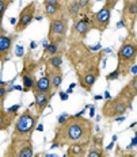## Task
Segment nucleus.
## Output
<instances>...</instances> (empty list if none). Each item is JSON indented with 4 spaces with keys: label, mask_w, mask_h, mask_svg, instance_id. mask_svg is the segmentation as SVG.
I'll return each instance as SVG.
<instances>
[{
    "label": "nucleus",
    "mask_w": 137,
    "mask_h": 157,
    "mask_svg": "<svg viewBox=\"0 0 137 157\" xmlns=\"http://www.w3.org/2000/svg\"><path fill=\"white\" fill-rule=\"evenodd\" d=\"M119 0H105V6L106 7H109V8H112V10H114Z\"/></svg>",
    "instance_id": "nucleus-29"
},
{
    "label": "nucleus",
    "mask_w": 137,
    "mask_h": 157,
    "mask_svg": "<svg viewBox=\"0 0 137 157\" xmlns=\"http://www.w3.org/2000/svg\"><path fill=\"white\" fill-rule=\"evenodd\" d=\"M94 114H95V107L91 106V111H90V117H94Z\"/></svg>",
    "instance_id": "nucleus-33"
},
{
    "label": "nucleus",
    "mask_w": 137,
    "mask_h": 157,
    "mask_svg": "<svg viewBox=\"0 0 137 157\" xmlns=\"http://www.w3.org/2000/svg\"><path fill=\"white\" fill-rule=\"evenodd\" d=\"M35 11H37V0H33L29 4H26L25 7L19 11L18 23L14 26V33L19 34V33L25 31L35 19Z\"/></svg>",
    "instance_id": "nucleus-11"
},
{
    "label": "nucleus",
    "mask_w": 137,
    "mask_h": 157,
    "mask_svg": "<svg viewBox=\"0 0 137 157\" xmlns=\"http://www.w3.org/2000/svg\"><path fill=\"white\" fill-rule=\"evenodd\" d=\"M64 54L65 53H60V54H56V56H52V57H48L45 60V64L44 65H49L52 68H61L63 67V63H64Z\"/></svg>",
    "instance_id": "nucleus-24"
},
{
    "label": "nucleus",
    "mask_w": 137,
    "mask_h": 157,
    "mask_svg": "<svg viewBox=\"0 0 137 157\" xmlns=\"http://www.w3.org/2000/svg\"><path fill=\"white\" fill-rule=\"evenodd\" d=\"M16 56H18V57H22V46H19V48H18V52H16Z\"/></svg>",
    "instance_id": "nucleus-32"
},
{
    "label": "nucleus",
    "mask_w": 137,
    "mask_h": 157,
    "mask_svg": "<svg viewBox=\"0 0 137 157\" xmlns=\"http://www.w3.org/2000/svg\"><path fill=\"white\" fill-rule=\"evenodd\" d=\"M69 21L68 12L64 11L56 18L49 21V30H48V41L49 44H58L64 45L68 41V30H69Z\"/></svg>",
    "instance_id": "nucleus-5"
},
{
    "label": "nucleus",
    "mask_w": 137,
    "mask_h": 157,
    "mask_svg": "<svg viewBox=\"0 0 137 157\" xmlns=\"http://www.w3.org/2000/svg\"><path fill=\"white\" fill-rule=\"evenodd\" d=\"M10 22H11V23L15 26L16 23H18V19H15V18H11V19H10Z\"/></svg>",
    "instance_id": "nucleus-35"
},
{
    "label": "nucleus",
    "mask_w": 137,
    "mask_h": 157,
    "mask_svg": "<svg viewBox=\"0 0 137 157\" xmlns=\"http://www.w3.org/2000/svg\"><path fill=\"white\" fill-rule=\"evenodd\" d=\"M14 2L15 0H0V18H2L0 25H3V18H4V15H6V11L11 7Z\"/></svg>",
    "instance_id": "nucleus-26"
},
{
    "label": "nucleus",
    "mask_w": 137,
    "mask_h": 157,
    "mask_svg": "<svg viewBox=\"0 0 137 157\" xmlns=\"http://www.w3.org/2000/svg\"><path fill=\"white\" fill-rule=\"evenodd\" d=\"M67 2V12L68 16L75 22L77 19L81 18V10H80V4L79 0H65Z\"/></svg>",
    "instance_id": "nucleus-19"
},
{
    "label": "nucleus",
    "mask_w": 137,
    "mask_h": 157,
    "mask_svg": "<svg viewBox=\"0 0 137 157\" xmlns=\"http://www.w3.org/2000/svg\"><path fill=\"white\" fill-rule=\"evenodd\" d=\"M118 77H121V71L117 68L113 72H110L109 75H106V81H114V80H118Z\"/></svg>",
    "instance_id": "nucleus-27"
},
{
    "label": "nucleus",
    "mask_w": 137,
    "mask_h": 157,
    "mask_svg": "<svg viewBox=\"0 0 137 157\" xmlns=\"http://www.w3.org/2000/svg\"><path fill=\"white\" fill-rule=\"evenodd\" d=\"M41 115L33 110L31 106L25 111L19 114L14 123V129H12L11 137H19V138H33V133L37 130L38 121H40Z\"/></svg>",
    "instance_id": "nucleus-4"
},
{
    "label": "nucleus",
    "mask_w": 137,
    "mask_h": 157,
    "mask_svg": "<svg viewBox=\"0 0 137 157\" xmlns=\"http://www.w3.org/2000/svg\"><path fill=\"white\" fill-rule=\"evenodd\" d=\"M67 11V2L63 0H44V16L49 21Z\"/></svg>",
    "instance_id": "nucleus-13"
},
{
    "label": "nucleus",
    "mask_w": 137,
    "mask_h": 157,
    "mask_svg": "<svg viewBox=\"0 0 137 157\" xmlns=\"http://www.w3.org/2000/svg\"><path fill=\"white\" fill-rule=\"evenodd\" d=\"M112 12L113 10L106 7L105 4L102 6V8L98 10L96 12H92L91 14V22H92V26H94V30L99 31V33H103L107 30L110 25V19H112Z\"/></svg>",
    "instance_id": "nucleus-12"
},
{
    "label": "nucleus",
    "mask_w": 137,
    "mask_h": 157,
    "mask_svg": "<svg viewBox=\"0 0 137 157\" xmlns=\"http://www.w3.org/2000/svg\"><path fill=\"white\" fill-rule=\"evenodd\" d=\"M37 130H38V132H44V126H42V125H38V126H37Z\"/></svg>",
    "instance_id": "nucleus-37"
},
{
    "label": "nucleus",
    "mask_w": 137,
    "mask_h": 157,
    "mask_svg": "<svg viewBox=\"0 0 137 157\" xmlns=\"http://www.w3.org/2000/svg\"><path fill=\"white\" fill-rule=\"evenodd\" d=\"M119 94L125 98L126 100H129L130 103H133V100L137 96V73L129 80V83H126L122 87V90L119 91Z\"/></svg>",
    "instance_id": "nucleus-18"
},
{
    "label": "nucleus",
    "mask_w": 137,
    "mask_h": 157,
    "mask_svg": "<svg viewBox=\"0 0 137 157\" xmlns=\"http://www.w3.org/2000/svg\"><path fill=\"white\" fill-rule=\"evenodd\" d=\"M33 92H54L53 88H52L50 80L46 75H44L42 77L37 78V83H35V88Z\"/></svg>",
    "instance_id": "nucleus-21"
},
{
    "label": "nucleus",
    "mask_w": 137,
    "mask_h": 157,
    "mask_svg": "<svg viewBox=\"0 0 137 157\" xmlns=\"http://www.w3.org/2000/svg\"><path fill=\"white\" fill-rule=\"evenodd\" d=\"M44 72H45V75L49 77V80H50L53 91L57 92V90H60L61 84H63V80H64L63 68H52V67H49V65H45Z\"/></svg>",
    "instance_id": "nucleus-14"
},
{
    "label": "nucleus",
    "mask_w": 137,
    "mask_h": 157,
    "mask_svg": "<svg viewBox=\"0 0 137 157\" xmlns=\"http://www.w3.org/2000/svg\"><path fill=\"white\" fill-rule=\"evenodd\" d=\"M130 109H132V103L126 100L121 94H118L112 99H107L102 104L100 111H102V117L106 119H115L118 117L125 115Z\"/></svg>",
    "instance_id": "nucleus-6"
},
{
    "label": "nucleus",
    "mask_w": 137,
    "mask_h": 157,
    "mask_svg": "<svg viewBox=\"0 0 137 157\" xmlns=\"http://www.w3.org/2000/svg\"><path fill=\"white\" fill-rule=\"evenodd\" d=\"M102 136H94L91 141L88 150H87V157H107V149L102 145Z\"/></svg>",
    "instance_id": "nucleus-17"
},
{
    "label": "nucleus",
    "mask_w": 137,
    "mask_h": 157,
    "mask_svg": "<svg viewBox=\"0 0 137 157\" xmlns=\"http://www.w3.org/2000/svg\"><path fill=\"white\" fill-rule=\"evenodd\" d=\"M37 48V42H30V50L31 49H35Z\"/></svg>",
    "instance_id": "nucleus-34"
},
{
    "label": "nucleus",
    "mask_w": 137,
    "mask_h": 157,
    "mask_svg": "<svg viewBox=\"0 0 137 157\" xmlns=\"http://www.w3.org/2000/svg\"><path fill=\"white\" fill-rule=\"evenodd\" d=\"M106 50L92 52L84 42L68 44L65 57L76 73L77 83L86 92H91L94 84L100 76V61Z\"/></svg>",
    "instance_id": "nucleus-1"
},
{
    "label": "nucleus",
    "mask_w": 137,
    "mask_h": 157,
    "mask_svg": "<svg viewBox=\"0 0 137 157\" xmlns=\"http://www.w3.org/2000/svg\"><path fill=\"white\" fill-rule=\"evenodd\" d=\"M34 146L33 138H19L11 137L7 149L3 157H34Z\"/></svg>",
    "instance_id": "nucleus-7"
},
{
    "label": "nucleus",
    "mask_w": 137,
    "mask_h": 157,
    "mask_svg": "<svg viewBox=\"0 0 137 157\" xmlns=\"http://www.w3.org/2000/svg\"><path fill=\"white\" fill-rule=\"evenodd\" d=\"M19 104H16V106H12V107H10L8 111H11V113H16V110H19Z\"/></svg>",
    "instance_id": "nucleus-30"
},
{
    "label": "nucleus",
    "mask_w": 137,
    "mask_h": 157,
    "mask_svg": "<svg viewBox=\"0 0 137 157\" xmlns=\"http://www.w3.org/2000/svg\"><path fill=\"white\" fill-rule=\"evenodd\" d=\"M60 98L63 102H65V100H68V94H64V92H60Z\"/></svg>",
    "instance_id": "nucleus-31"
},
{
    "label": "nucleus",
    "mask_w": 137,
    "mask_h": 157,
    "mask_svg": "<svg viewBox=\"0 0 137 157\" xmlns=\"http://www.w3.org/2000/svg\"><path fill=\"white\" fill-rule=\"evenodd\" d=\"M115 157H137L136 153L133 152H126V150H122L121 148H117L115 149Z\"/></svg>",
    "instance_id": "nucleus-28"
},
{
    "label": "nucleus",
    "mask_w": 137,
    "mask_h": 157,
    "mask_svg": "<svg viewBox=\"0 0 137 157\" xmlns=\"http://www.w3.org/2000/svg\"><path fill=\"white\" fill-rule=\"evenodd\" d=\"M94 137V123L90 118L81 117L80 114L68 115V118L54 127L52 138V149L63 148L75 144L88 145Z\"/></svg>",
    "instance_id": "nucleus-2"
},
{
    "label": "nucleus",
    "mask_w": 137,
    "mask_h": 157,
    "mask_svg": "<svg viewBox=\"0 0 137 157\" xmlns=\"http://www.w3.org/2000/svg\"><path fill=\"white\" fill-rule=\"evenodd\" d=\"M105 98H106V99H112V98H110V94H109V92H107V91H106V92H105Z\"/></svg>",
    "instance_id": "nucleus-38"
},
{
    "label": "nucleus",
    "mask_w": 137,
    "mask_h": 157,
    "mask_svg": "<svg viewBox=\"0 0 137 157\" xmlns=\"http://www.w3.org/2000/svg\"><path fill=\"white\" fill-rule=\"evenodd\" d=\"M94 30L92 22H91L90 16H81L80 19L73 22L72 27H71V33L68 35L67 44H73V42H84L90 31Z\"/></svg>",
    "instance_id": "nucleus-9"
},
{
    "label": "nucleus",
    "mask_w": 137,
    "mask_h": 157,
    "mask_svg": "<svg viewBox=\"0 0 137 157\" xmlns=\"http://www.w3.org/2000/svg\"><path fill=\"white\" fill-rule=\"evenodd\" d=\"M18 117H19L18 113H11V111L4 109V104H0V130L7 132L10 127L14 126Z\"/></svg>",
    "instance_id": "nucleus-16"
},
{
    "label": "nucleus",
    "mask_w": 137,
    "mask_h": 157,
    "mask_svg": "<svg viewBox=\"0 0 137 157\" xmlns=\"http://www.w3.org/2000/svg\"><path fill=\"white\" fill-rule=\"evenodd\" d=\"M22 78V87H23V92H33L35 88V83H37V77L35 75H21Z\"/></svg>",
    "instance_id": "nucleus-22"
},
{
    "label": "nucleus",
    "mask_w": 137,
    "mask_h": 157,
    "mask_svg": "<svg viewBox=\"0 0 137 157\" xmlns=\"http://www.w3.org/2000/svg\"><path fill=\"white\" fill-rule=\"evenodd\" d=\"M18 38L16 33H7L4 26L0 25V64L2 67L11 58L14 42Z\"/></svg>",
    "instance_id": "nucleus-10"
},
{
    "label": "nucleus",
    "mask_w": 137,
    "mask_h": 157,
    "mask_svg": "<svg viewBox=\"0 0 137 157\" xmlns=\"http://www.w3.org/2000/svg\"><path fill=\"white\" fill-rule=\"evenodd\" d=\"M34 157H45V153H35V155H34Z\"/></svg>",
    "instance_id": "nucleus-36"
},
{
    "label": "nucleus",
    "mask_w": 137,
    "mask_h": 157,
    "mask_svg": "<svg viewBox=\"0 0 137 157\" xmlns=\"http://www.w3.org/2000/svg\"><path fill=\"white\" fill-rule=\"evenodd\" d=\"M80 10H81V16H91L92 14V6L94 0H79Z\"/></svg>",
    "instance_id": "nucleus-25"
},
{
    "label": "nucleus",
    "mask_w": 137,
    "mask_h": 157,
    "mask_svg": "<svg viewBox=\"0 0 137 157\" xmlns=\"http://www.w3.org/2000/svg\"><path fill=\"white\" fill-rule=\"evenodd\" d=\"M56 92H33L34 95V109L40 115L44 114L46 107L50 104V100L53 99Z\"/></svg>",
    "instance_id": "nucleus-15"
},
{
    "label": "nucleus",
    "mask_w": 137,
    "mask_h": 157,
    "mask_svg": "<svg viewBox=\"0 0 137 157\" xmlns=\"http://www.w3.org/2000/svg\"><path fill=\"white\" fill-rule=\"evenodd\" d=\"M87 150H88V145H80V144L69 145L65 157H87Z\"/></svg>",
    "instance_id": "nucleus-20"
},
{
    "label": "nucleus",
    "mask_w": 137,
    "mask_h": 157,
    "mask_svg": "<svg viewBox=\"0 0 137 157\" xmlns=\"http://www.w3.org/2000/svg\"><path fill=\"white\" fill-rule=\"evenodd\" d=\"M60 53H65L64 45H58V44H49L46 48L44 49V57H52V56H56Z\"/></svg>",
    "instance_id": "nucleus-23"
},
{
    "label": "nucleus",
    "mask_w": 137,
    "mask_h": 157,
    "mask_svg": "<svg viewBox=\"0 0 137 157\" xmlns=\"http://www.w3.org/2000/svg\"><path fill=\"white\" fill-rule=\"evenodd\" d=\"M94 99H95V100H99V99H102V96H99V95H98V96H95Z\"/></svg>",
    "instance_id": "nucleus-39"
},
{
    "label": "nucleus",
    "mask_w": 137,
    "mask_h": 157,
    "mask_svg": "<svg viewBox=\"0 0 137 157\" xmlns=\"http://www.w3.org/2000/svg\"><path fill=\"white\" fill-rule=\"evenodd\" d=\"M137 22V0H123L121 19L117 23V29L125 27L128 34H136L135 27Z\"/></svg>",
    "instance_id": "nucleus-8"
},
{
    "label": "nucleus",
    "mask_w": 137,
    "mask_h": 157,
    "mask_svg": "<svg viewBox=\"0 0 137 157\" xmlns=\"http://www.w3.org/2000/svg\"><path fill=\"white\" fill-rule=\"evenodd\" d=\"M137 60V37L136 34H128L122 41L117 53V68L121 71V77L129 76Z\"/></svg>",
    "instance_id": "nucleus-3"
}]
</instances>
